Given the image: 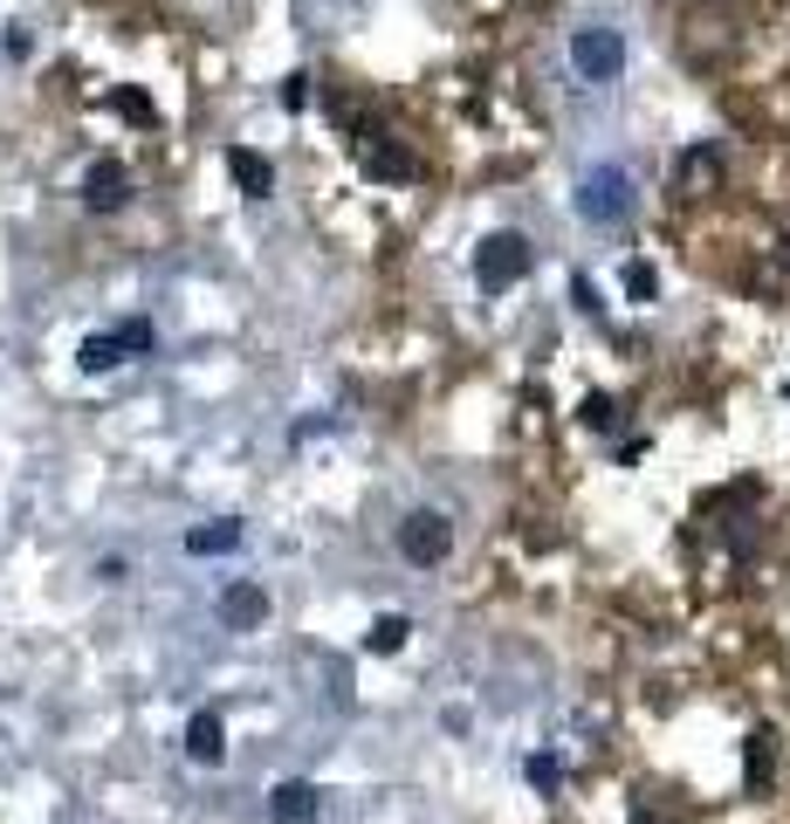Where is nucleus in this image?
Returning <instances> with one entry per match:
<instances>
[{
  "mask_svg": "<svg viewBox=\"0 0 790 824\" xmlns=\"http://www.w3.org/2000/svg\"><path fill=\"white\" fill-rule=\"evenodd\" d=\"M83 200H90V207H117V200H125V172H117V166H97V172L83 179Z\"/></svg>",
  "mask_w": 790,
  "mask_h": 824,
  "instance_id": "nucleus-12",
  "label": "nucleus"
},
{
  "mask_svg": "<svg viewBox=\"0 0 790 824\" xmlns=\"http://www.w3.org/2000/svg\"><path fill=\"white\" fill-rule=\"evenodd\" d=\"M571 62L584 83H619V69H625V34L619 28H577L571 34Z\"/></svg>",
  "mask_w": 790,
  "mask_h": 824,
  "instance_id": "nucleus-3",
  "label": "nucleus"
},
{
  "mask_svg": "<svg viewBox=\"0 0 790 824\" xmlns=\"http://www.w3.org/2000/svg\"><path fill=\"white\" fill-rule=\"evenodd\" d=\"M268 817L275 824H316V817H324V791H316L309 776H283L268 791Z\"/></svg>",
  "mask_w": 790,
  "mask_h": 824,
  "instance_id": "nucleus-5",
  "label": "nucleus"
},
{
  "mask_svg": "<svg viewBox=\"0 0 790 824\" xmlns=\"http://www.w3.org/2000/svg\"><path fill=\"white\" fill-rule=\"evenodd\" d=\"M186 549H192V557H227V549H241V523H200V529H186Z\"/></svg>",
  "mask_w": 790,
  "mask_h": 824,
  "instance_id": "nucleus-9",
  "label": "nucleus"
},
{
  "mask_svg": "<svg viewBox=\"0 0 790 824\" xmlns=\"http://www.w3.org/2000/svg\"><path fill=\"white\" fill-rule=\"evenodd\" d=\"M303 83H309V76H289V83H283V103H289V110H303V97H309Z\"/></svg>",
  "mask_w": 790,
  "mask_h": 824,
  "instance_id": "nucleus-16",
  "label": "nucleus"
},
{
  "mask_svg": "<svg viewBox=\"0 0 790 824\" xmlns=\"http://www.w3.org/2000/svg\"><path fill=\"white\" fill-rule=\"evenodd\" d=\"M220 625H227V633H255V625L268 618V592H261V584L255 577H234L227 584V592H220Z\"/></svg>",
  "mask_w": 790,
  "mask_h": 824,
  "instance_id": "nucleus-6",
  "label": "nucleus"
},
{
  "mask_svg": "<svg viewBox=\"0 0 790 824\" xmlns=\"http://www.w3.org/2000/svg\"><path fill=\"white\" fill-rule=\"evenodd\" d=\"M227 172H234V186H241L248 200H261V192L275 186V166L261 159V151H248V145H234V151H227Z\"/></svg>",
  "mask_w": 790,
  "mask_h": 824,
  "instance_id": "nucleus-8",
  "label": "nucleus"
},
{
  "mask_svg": "<svg viewBox=\"0 0 790 824\" xmlns=\"http://www.w3.org/2000/svg\"><path fill=\"white\" fill-rule=\"evenodd\" d=\"M577 214H584L591 227H619V220L632 214V179H625V166L584 172V179H577Z\"/></svg>",
  "mask_w": 790,
  "mask_h": 824,
  "instance_id": "nucleus-1",
  "label": "nucleus"
},
{
  "mask_svg": "<svg viewBox=\"0 0 790 824\" xmlns=\"http://www.w3.org/2000/svg\"><path fill=\"white\" fill-rule=\"evenodd\" d=\"M474 275H482V289H488V296L516 289L523 275H530V241H523V234H488L482 255H474Z\"/></svg>",
  "mask_w": 790,
  "mask_h": 824,
  "instance_id": "nucleus-2",
  "label": "nucleus"
},
{
  "mask_svg": "<svg viewBox=\"0 0 790 824\" xmlns=\"http://www.w3.org/2000/svg\"><path fill=\"white\" fill-rule=\"evenodd\" d=\"M625 289L646 302V296H653V268H646V261H632V268H625Z\"/></svg>",
  "mask_w": 790,
  "mask_h": 824,
  "instance_id": "nucleus-15",
  "label": "nucleus"
},
{
  "mask_svg": "<svg viewBox=\"0 0 790 824\" xmlns=\"http://www.w3.org/2000/svg\"><path fill=\"white\" fill-rule=\"evenodd\" d=\"M186 756H192V763H207V770L227 756V728H220V715H214V708H200V715L186 722Z\"/></svg>",
  "mask_w": 790,
  "mask_h": 824,
  "instance_id": "nucleus-7",
  "label": "nucleus"
},
{
  "mask_svg": "<svg viewBox=\"0 0 790 824\" xmlns=\"http://www.w3.org/2000/svg\"><path fill=\"white\" fill-rule=\"evenodd\" d=\"M117 337H125V350H131V358H145V350H151V344H158V337H151V324H145V317H131V324H125V330H117Z\"/></svg>",
  "mask_w": 790,
  "mask_h": 824,
  "instance_id": "nucleus-13",
  "label": "nucleus"
},
{
  "mask_svg": "<svg viewBox=\"0 0 790 824\" xmlns=\"http://www.w3.org/2000/svg\"><path fill=\"white\" fill-rule=\"evenodd\" d=\"M399 549H406V564H441L447 549H454V523L441 516V508H413V516L399 523Z\"/></svg>",
  "mask_w": 790,
  "mask_h": 824,
  "instance_id": "nucleus-4",
  "label": "nucleus"
},
{
  "mask_svg": "<svg viewBox=\"0 0 790 824\" xmlns=\"http://www.w3.org/2000/svg\"><path fill=\"white\" fill-rule=\"evenodd\" d=\"M131 350H125V337H83V350H76V365L83 371H117Z\"/></svg>",
  "mask_w": 790,
  "mask_h": 824,
  "instance_id": "nucleus-10",
  "label": "nucleus"
},
{
  "mask_svg": "<svg viewBox=\"0 0 790 824\" xmlns=\"http://www.w3.org/2000/svg\"><path fill=\"white\" fill-rule=\"evenodd\" d=\"M406 633H413V625H406L399 612H385V618H372V633H365V653H399V646H406Z\"/></svg>",
  "mask_w": 790,
  "mask_h": 824,
  "instance_id": "nucleus-11",
  "label": "nucleus"
},
{
  "mask_svg": "<svg viewBox=\"0 0 790 824\" xmlns=\"http://www.w3.org/2000/svg\"><path fill=\"white\" fill-rule=\"evenodd\" d=\"M530 783L536 791H557V756H530Z\"/></svg>",
  "mask_w": 790,
  "mask_h": 824,
  "instance_id": "nucleus-14",
  "label": "nucleus"
}]
</instances>
